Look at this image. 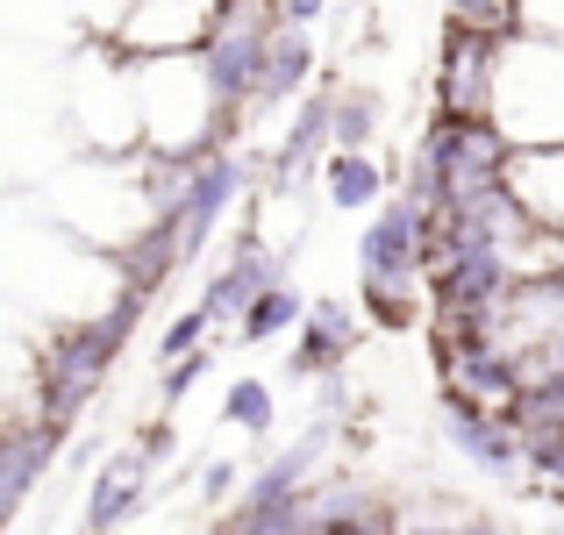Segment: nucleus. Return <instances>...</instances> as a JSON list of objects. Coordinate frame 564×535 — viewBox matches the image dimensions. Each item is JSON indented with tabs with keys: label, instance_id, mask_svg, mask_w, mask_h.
Wrapping results in <instances>:
<instances>
[{
	"label": "nucleus",
	"instance_id": "obj_1",
	"mask_svg": "<svg viewBox=\"0 0 564 535\" xmlns=\"http://www.w3.org/2000/svg\"><path fill=\"white\" fill-rule=\"evenodd\" d=\"M494 122L514 151L564 143V36L514 29L500 36V79H494Z\"/></svg>",
	"mask_w": 564,
	"mask_h": 535
},
{
	"label": "nucleus",
	"instance_id": "obj_2",
	"mask_svg": "<svg viewBox=\"0 0 564 535\" xmlns=\"http://www.w3.org/2000/svg\"><path fill=\"white\" fill-rule=\"evenodd\" d=\"M129 321H137V301L122 293V307H108V315H94V321H65V329L43 343V357H36V414L43 422L65 428L72 414L94 400V385L108 379Z\"/></svg>",
	"mask_w": 564,
	"mask_h": 535
},
{
	"label": "nucleus",
	"instance_id": "obj_3",
	"mask_svg": "<svg viewBox=\"0 0 564 535\" xmlns=\"http://www.w3.org/2000/svg\"><path fill=\"white\" fill-rule=\"evenodd\" d=\"M215 14L221 0H129L108 43L122 57H180L215 36Z\"/></svg>",
	"mask_w": 564,
	"mask_h": 535
},
{
	"label": "nucleus",
	"instance_id": "obj_4",
	"mask_svg": "<svg viewBox=\"0 0 564 535\" xmlns=\"http://www.w3.org/2000/svg\"><path fill=\"white\" fill-rule=\"evenodd\" d=\"M494 79H500V36L479 29H443V57H436V114H494Z\"/></svg>",
	"mask_w": 564,
	"mask_h": 535
},
{
	"label": "nucleus",
	"instance_id": "obj_5",
	"mask_svg": "<svg viewBox=\"0 0 564 535\" xmlns=\"http://www.w3.org/2000/svg\"><path fill=\"white\" fill-rule=\"evenodd\" d=\"M272 286H286V250L264 243V236H243V243L229 250V264L215 272V286L200 293V307L215 315V329H229V321H243L250 301L272 293Z\"/></svg>",
	"mask_w": 564,
	"mask_h": 535
},
{
	"label": "nucleus",
	"instance_id": "obj_6",
	"mask_svg": "<svg viewBox=\"0 0 564 535\" xmlns=\"http://www.w3.org/2000/svg\"><path fill=\"white\" fill-rule=\"evenodd\" d=\"M350 350H358V307H344V301H307L301 329H293L286 371H293V379H329V371L350 364Z\"/></svg>",
	"mask_w": 564,
	"mask_h": 535
},
{
	"label": "nucleus",
	"instance_id": "obj_7",
	"mask_svg": "<svg viewBox=\"0 0 564 535\" xmlns=\"http://www.w3.org/2000/svg\"><path fill=\"white\" fill-rule=\"evenodd\" d=\"M508 193L536 229L564 236V143H536V151H514L508 165Z\"/></svg>",
	"mask_w": 564,
	"mask_h": 535
},
{
	"label": "nucleus",
	"instance_id": "obj_8",
	"mask_svg": "<svg viewBox=\"0 0 564 535\" xmlns=\"http://www.w3.org/2000/svg\"><path fill=\"white\" fill-rule=\"evenodd\" d=\"M51 450H57V422H43V414L0 422V514L22 507V493L43 479V465H51Z\"/></svg>",
	"mask_w": 564,
	"mask_h": 535
},
{
	"label": "nucleus",
	"instance_id": "obj_9",
	"mask_svg": "<svg viewBox=\"0 0 564 535\" xmlns=\"http://www.w3.org/2000/svg\"><path fill=\"white\" fill-rule=\"evenodd\" d=\"M151 465H158V457L143 450V443H137V450H115L108 465L94 471V500H86V528H94V535H108L115 522H129V514H137V500H143V479H151Z\"/></svg>",
	"mask_w": 564,
	"mask_h": 535
},
{
	"label": "nucleus",
	"instance_id": "obj_10",
	"mask_svg": "<svg viewBox=\"0 0 564 535\" xmlns=\"http://www.w3.org/2000/svg\"><path fill=\"white\" fill-rule=\"evenodd\" d=\"M315 79V43H307V29L301 22H279V36H272V51H264V79H258V94H250V108H286L301 86Z\"/></svg>",
	"mask_w": 564,
	"mask_h": 535
},
{
	"label": "nucleus",
	"instance_id": "obj_11",
	"mask_svg": "<svg viewBox=\"0 0 564 535\" xmlns=\"http://www.w3.org/2000/svg\"><path fill=\"white\" fill-rule=\"evenodd\" d=\"M322 186H329L336 207H372L386 193V165L372 151H329V165H322Z\"/></svg>",
	"mask_w": 564,
	"mask_h": 535
},
{
	"label": "nucleus",
	"instance_id": "obj_12",
	"mask_svg": "<svg viewBox=\"0 0 564 535\" xmlns=\"http://www.w3.org/2000/svg\"><path fill=\"white\" fill-rule=\"evenodd\" d=\"M301 315H307V301L293 286H272V293H258V301H250V315L236 321V336H243V343H272V336H293L301 329Z\"/></svg>",
	"mask_w": 564,
	"mask_h": 535
},
{
	"label": "nucleus",
	"instance_id": "obj_13",
	"mask_svg": "<svg viewBox=\"0 0 564 535\" xmlns=\"http://www.w3.org/2000/svg\"><path fill=\"white\" fill-rule=\"evenodd\" d=\"M379 137V94L372 86H336V151H365Z\"/></svg>",
	"mask_w": 564,
	"mask_h": 535
},
{
	"label": "nucleus",
	"instance_id": "obj_14",
	"mask_svg": "<svg viewBox=\"0 0 564 535\" xmlns=\"http://www.w3.org/2000/svg\"><path fill=\"white\" fill-rule=\"evenodd\" d=\"M457 29H479V36H514L529 29V0H443Z\"/></svg>",
	"mask_w": 564,
	"mask_h": 535
},
{
	"label": "nucleus",
	"instance_id": "obj_15",
	"mask_svg": "<svg viewBox=\"0 0 564 535\" xmlns=\"http://www.w3.org/2000/svg\"><path fill=\"white\" fill-rule=\"evenodd\" d=\"M221 414H229L243 436H264V428H272V385L264 379H236L229 393H221Z\"/></svg>",
	"mask_w": 564,
	"mask_h": 535
},
{
	"label": "nucleus",
	"instance_id": "obj_16",
	"mask_svg": "<svg viewBox=\"0 0 564 535\" xmlns=\"http://www.w3.org/2000/svg\"><path fill=\"white\" fill-rule=\"evenodd\" d=\"M322 8H329V0H279V22H322Z\"/></svg>",
	"mask_w": 564,
	"mask_h": 535
},
{
	"label": "nucleus",
	"instance_id": "obj_17",
	"mask_svg": "<svg viewBox=\"0 0 564 535\" xmlns=\"http://www.w3.org/2000/svg\"><path fill=\"white\" fill-rule=\"evenodd\" d=\"M557 272H564V236H557Z\"/></svg>",
	"mask_w": 564,
	"mask_h": 535
}]
</instances>
